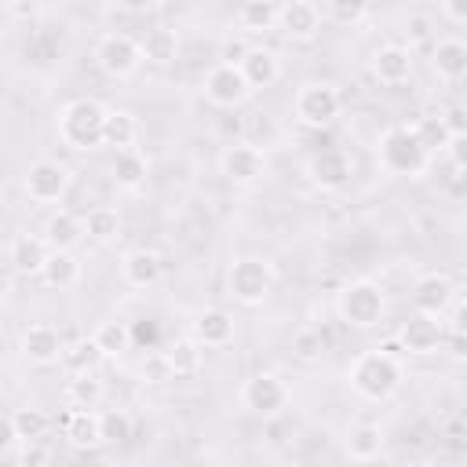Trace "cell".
I'll use <instances>...</instances> for the list:
<instances>
[{"label":"cell","instance_id":"16","mask_svg":"<svg viewBox=\"0 0 467 467\" xmlns=\"http://www.w3.org/2000/svg\"><path fill=\"white\" fill-rule=\"evenodd\" d=\"M277 33L292 44H310L321 33V11L310 0H288L277 11Z\"/></svg>","mask_w":467,"mask_h":467},{"label":"cell","instance_id":"15","mask_svg":"<svg viewBox=\"0 0 467 467\" xmlns=\"http://www.w3.org/2000/svg\"><path fill=\"white\" fill-rule=\"evenodd\" d=\"M416 73V58H412V47L409 44H379L372 51V77L383 84V88H401L409 84Z\"/></svg>","mask_w":467,"mask_h":467},{"label":"cell","instance_id":"23","mask_svg":"<svg viewBox=\"0 0 467 467\" xmlns=\"http://www.w3.org/2000/svg\"><path fill=\"white\" fill-rule=\"evenodd\" d=\"M62 438L73 449H99V445H106V438H102V412L73 405L66 412V420H62Z\"/></svg>","mask_w":467,"mask_h":467},{"label":"cell","instance_id":"10","mask_svg":"<svg viewBox=\"0 0 467 467\" xmlns=\"http://www.w3.org/2000/svg\"><path fill=\"white\" fill-rule=\"evenodd\" d=\"M219 175L234 186H255L266 175V153L259 150V142L252 139H230L219 150Z\"/></svg>","mask_w":467,"mask_h":467},{"label":"cell","instance_id":"32","mask_svg":"<svg viewBox=\"0 0 467 467\" xmlns=\"http://www.w3.org/2000/svg\"><path fill=\"white\" fill-rule=\"evenodd\" d=\"M102 361H106V354H102V347H99L95 336H80V339L66 343V350H62L66 372H99Z\"/></svg>","mask_w":467,"mask_h":467},{"label":"cell","instance_id":"46","mask_svg":"<svg viewBox=\"0 0 467 467\" xmlns=\"http://www.w3.org/2000/svg\"><path fill=\"white\" fill-rule=\"evenodd\" d=\"M441 350H445L452 361H467V332L445 328V343H441Z\"/></svg>","mask_w":467,"mask_h":467},{"label":"cell","instance_id":"8","mask_svg":"<svg viewBox=\"0 0 467 467\" xmlns=\"http://www.w3.org/2000/svg\"><path fill=\"white\" fill-rule=\"evenodd\" d=\"M99 73H106L109 80H131L139 73V66L146 62L142 58V44L131 36V33H102L95 51H91Z\"/></svg>","mask_w":467,"mask_h":467},{"label":"cell","instance_id":"7","mask_svg":"<svg viewBox=\"0 0 467 467\" xmlns=\"http://www.w3.org/2000/svg\"><path fill=\"white\" fill-rule=\"evenodd\" d=\"M237 401H241L244 412L263 416V420H274V416H281V412L288 409L292 390H288V383H285L277 372H266V368H263V372H252V376L241 383Z\"/></svg>","mask_w":467,"mask_h":467},{"label":"cell","instance_id":"33","mask_svg":"<svg viewBox=\"0 0 467 467\" xmlns=\"http://www.w3.org/2000/svg\"><path fill=\"white\" fill-rule=\"evenodd\" d=\"M7 423H11V431L18 434V441H44L47 431H51L47 412L36 409V405H18V409H11V412H7Z\"/></svg>","mask_w":467,"mask_h":467},{"label":"cell","instance_id":"11","mask_svg":"<svg viewBox=\"0 0 467 467\" xmlns=\"http://www.w3.org/2000/svg\"><path fill=\"white\" fill-rule=\"evenodd\" d=\"M201 95H204V102L215 106V109H237V106L248 102L252 84L244 80L241 66H234V62H215V66L204 73V80H201Z\"/></svg>","mask_w":467,"mask_h":467},{"label":"cell","instance_id":"30","mask_svg":"<svg viewBox=\"0 0 467 467\" xmlns=\"http://www.w3.org/2000/svg\"><path fill=\"white\" fill-rule=\"evenodd\" d=\"M139 44H142V58H146L150 66H168V62L179 58V33H175L171 26H153V29H146V33L139 36Z\"/></svg>","mask_w":467,"mask_h":467},{"label":"cell","instance_id":"9","mask_svg":"<svg viewBox=\"0 0 467 467\" xmlns=\"http://www.w3.org/2000/svg\"><path fill=\"white\" fill-rule=\"evenodd\" d=\"M69 186H73V171L58 157H36L22 171V193L33 204H58L69 193Z\"/></svg>","mask_w":467,"mask_h":467},{"label":"cell","instance_id":"14","mask_svg":"<svg viewBox=\"0 0 467 467\" xmlns=\"http://www.w3.org/2000/svg\"><path fill=\"white\" fill-rule=\"evenodd\" d=\"M350 175H354V161H350V153H343V150H317V153L306 161V179H310V186H317L321 193L343 190V186L350 182Z\"/></svg>","mask_w":467,"mask_h":467},{"label":"cell","instance_id":"49","mask_svg":"<svg viewBox=\"0 0 467 467\" xmlns=\"http://www.w3.org/2000/svg\"><path fill=\"white\" fill-rule=\"evenodd\" d=\"M120 11H128V15H146V11H153L161 0H113Z\"/></svg>","mask_w":467,"mask_h":467},{"label":"cell","instance_id":"34","mask_svg":"<svg viewBox=\"0 0 467 467\" xmlns=\"http://www.w3.org/2000/svg\"><path fill=\"white\" fill-rule=\"evenodd\" d=\"M91 336L99 339V347H102L106 358H120V354H128L131 343H135V328H131L128 321H120V317H106V321H99V328H95Z\"/></svg>","mask_w":467,"mask_h":467},{"label":"cell","instance_id":"26","mask_svg":"<svg viewBox=\"0 0 467 467\" xmlns=\"http://www.w3.org/2000/svg\"><path fill=\"white\" fill-rule=\"evenodd\" d=\"M241 73L244 80L252 84V91H263V88H274L281 80V58L270 51V47H248V55L241 58Z\"/></svg>","mask_w":467,"mask_h":467},{"label":"cell","instance_id":"40","mask_svg":"<svg viewBox=\"0 0 467 467\" xmlns=\"http://www.w3.org/2000/svg\"><path fill=\"white\" fill-rule=\"evenodd\" d=\"M325 15L336 26H358L368 15V0H325Z\"/></svg>","mask_w":467,"mask_h":467},{"label":"cell","instance_id":"12","mask_svg":"<svg viewBox=\"0 0 467 467\" xmlns=\"http://www.w3.org/2000/svg\"><path fill=\"white\" fill-rule=\"evenodd\" d=\"M445 328H449V325H445L438 314L412 310V314L401 321V328H398V343H401V350H409V354H416V358H427V354H438V350H441Z\"/></svg>","mask_w":467,"mask_h":467},{"label":"cell","instance_id":"29","mask_svg":"<svg viewBox=\"0 0 467 467\" xmlns=\"http://www.w3.org/2000/svg\"><path fill=\"white\" fill-rule=\"evenodd\" d=\"M120 230H124V219H120V212L113 208V204H95V208H88V215H84V234H88V241H95V244H113V241H120Z\"/></svg>","mask_w":467,"mask_h":467},{"label":"cell","instance_id":"52","mask_svg":"<svg viewBox=\"0 0 467 467\" xmlns=\"http://www.w3.org/2000/svg\"><path fill=\"white\" fill-rule=\"evenodd\" d=\"M11 4H15V0H4V7H11Z\"/></svg>","mask_w":467,"mask_h":467},{"label":"cell","instance_id":"37","mask_svg":"<svg viewBox=\"0 0 467 467\" xmlns=\"http://www.w3.org/2000/svg\"><path fill=\"white\" fill-rule=\"evenodd\" d=\"M321 354H325V336H321V328L303 325V328L292 336V358L303 361V365H314V361H321Z\"/></svg>","mask_w":467,"mask_h":467},{"label":"cell","instance_id":"24","mask_svg":"<svg viewBox=\"0 0 467 467\" xmlns=\"http://www.w3.org/2000/svg\"><path fill=\"white\" fill-rule=\"evenodd\" d=\"M40 234H44V241H47L51 248H69V252L88 237V234H84V215H73L69 208H55V212H47Z\"/></svg>","mask_w":467,"mask_h":467},{"label":"cell","instance_id":"27","mask_svg":"<svg viewBox=\"0 0 467 467\" xmlns=\"http://www.w3.org/2000/svg\"><path fill=\"white\" fill-rule=\"evenodd\" d=\"M146 179H150V161H146V153H139L135 146L113 153V182H117V190L139 193V190L146 186Z\"/></svg>","mask_w":467,"mask_h":467},{"label":"cell","instance_id":"53","mask_svg":"<svg viewBox=\"0 0 467 467\" xmlns=\"http://www.w3.org/2000/svg\"><path fill=\"white\" fill-rule=\"evenodd\" d=\"M274 4H277V0H274Z\"/></svg>","mask_w":467,"mask_h":467},{"label":"cell","instance_id":"48","mask_svg":"<svg viewBox=\"0 0 467 467\" xmlns=\"http://www.w3.org/2000/svg\"><path fill=\"white\" fill-rule=\"evenodd\" d=\"M441 15L456 26H467V0H441Z\"/></svg>","mask_w":467,"mask_h":467},{"label":"cell","instance_id":"6","mask_svg":"<svg viewBox=\"0 0 467 467\" xmlns=\"http://www.w3.org/2000/svg\"><path fill=\"white\" fill-rule=\"evenodd\" d=\"M292 113H296V120H299L303 128L321 131V128H328V124L339 120V113H343V95H339V88L328 84V80H306V84H299L296 95H292Z\"/></svg>","mask_w":467,"mask_h":467},{"label":"cell","instance_id":"43","mask_svg":"<svg viewBox=\"0 0 467 467\" xmlns=\"http://www.w3.org/2000/svg\"><path fill=\"white\" fill-rule=\"evenodd\" d=\"M445 157H449L452 168H467V128L449 135V142H445Z\"/></svg>","mask_w":467,"mask_h":467},{"label":"cell","instance_id":"1","mask_svg":"<svg viewBox=\"0 0 467 467\" xmlns=\"http://www.w3.org/2000/svg\"><path fill=\"white\" fill-rule=\"evenodd\" d=\"M347 383H350V390L361 398V401H372V405H379V401H390L398 390H401V383H405V365H401V358L398 354H390V350H361L350 365H347Z\"/></svg>","mask_w":467,"mask_h":467},{"label":"cell","instance_id":"19","mask_svg":"<svg viewBox=\"0 0 467 467\" xmlns=\"http://www.w3.org/2000/svg\"><path fill=\"white\" fill-rule=\"evenodd\" d=\"M164 277V255L153 252V248H135L120 259V281L135 292H146L153 285H161Z\"/></svg>","mask_w":467,"mask_h":467},{"label":"cell","instance_id":"39","mask_svg":"<svg viewBox=\"0 0 467 467\" xmlns=\"http://www.w3.org/2000/svg\"><path fill=\"white\" fill-rule=\"evenodd\" d=\"M131 431H135V423H131V416L124 409H106L102 412V438L109 445H124L131 438Z\"/></svg>","mask_w":467,"mask_h":467},{"label":"cell","instance_id":"13","mask_svg":"<svg viewBox=\"0 0 467 467\" xmlns=\"http://www.w3.org/2000/svg\"><path fill=\"white\" fill-rule=\"evenodd\" d=\"M62 350H66L62 332L47 321H33L18 332V354H22V361H29L36 368H47V365L62 361Z\"/></svg>","mask_w":467,"mask_h":467},{"label":"cell","instance_id":"38","mask_svg":"<svg viewBox=\"0 0 467 467\" xmlns=\"http://www.w3.org/2000/svg\"><path fill=\"white\" fill-rule=\"evenodd\" d=\"M412 128L420 131V139H423L431 150H445V142H449V135H452V128L445 124V117H441V113L416 117V120H412Z\"/></svg>","mask_w":467,"mask_h":467},{"label":"cell","instance_id":"25","mask_svg":"<svg viewBox=\"0 0 467 467\" xmlns=\"http://www.w3.org/2000/svg\"><path fill=\"white\" fill-rule=\"evenodd\" d=\"M80 274H84V266L69 248H51V255H47V263L40 270V281L51 292H69V288H77Z\"/></svg>","mask_w":467,"mask_h":467},{"label":"cell","instance_id":"17","mask_svg":"<svg viewBox=\"0 0 467 467\" xmlns=\"http://www.w3.org/2000/svg\"><path fill=\"white\" fill-rule=\"evenodd\" d=\"M190 336H193L204 350H223V347L234 343V336H237V321H234V314L223 310V306H204V310L193 314V321H190Z\"/></svg>","mask_w":467,"mask_h":467},{"label":"cell","instance_id":"3","mask_svg":"<svg viewBox=\"0 0 467 467\" xmlns=\"http://www.w3.org/2000/svg\"><path fill=\"white\" fill-rule=\"evenodd\" d=\"M106 113L109 106H102L99 99L91 95H77L69 102H62L58 117H55V131H58V142L77 150V153H91V150H102V128H106Z\"/></svg>","mask_w":467,"mask_h":467},{"label":"cell","instance_id":"22","mask_svg":"<svg viewBox=\"0 0 467 467\" xmlns=\"http://www.w3.org/2000/svg\"><path fill=\"white\" fill-rule=\"evenodd\" d=\"M47 255H51V244L44 241V234H18L7 248V263L22 277H40Z\"/></svg>","mask_w":467,"mask_h":467},{"label":"cell","instance_id":"18","mask_svg":"<svg viewBox=\"0 0 467 467\" xmlns=\"http://www.w3.org/2000/svg\"><path fill=\"white\" fill-rule=\"evenodd\" d=\"M452 303H456V285H452L449 274L431 270V274H420L416 277V285H412V310L445 317Z\"/></svg>","mask_w":467,"mask_h":467},{"label":"cell","instance_id":"5","mask_svg":"<svg viewBox=\"0 0 467 467\" xmlns=\"http://www.w3.org/2000/svg\"><path fill=\"white\" fill-rule=\"evenodd\" d=\"M277 285V270L266 255H237L226 266V296L241 306H263Z\"/></svg>","mask_w":467,"mask_h":467},{"label":"cell","instance_id":"2","mask_svg":"<svg viewBox=\"0 0 467 467\" xmlns=\"http://www.w3.org/2000/svg\"><path fill=\"white\" fill-rule=\"evenodd\" d=\"M431 157L434 150L420 139L412 124H390L376 139V164L394 179H420L431 168Z\"/></svg>","mask_w":467,"mask_h":467},{"label":"cell","instance_id":"31","mask_svg":"<svg viewBox=\"0 0 467 467\" xmlns=\"http://www.w3.org/2000/svg\"><path fill=\"white\" fill-rule=\"evenodd\" d=\"M135 139H139V117L131 109H109L106 128H102V142L117 153V150H131Z\"/></svg>","mask_w":467,"mask_h":467},{"label":"cell","instance_id":"50","mask_svg":"<svg viewBox=\"0 0 467 467\" xmlns=\"http://www.w3.org/2000/svg\"><path fill=\"white\" fill-rule=\"evenodd\" d=\"M441 117H445V124H449L452 131H463V128H467V109H463V106H452V109H445Z\"/></svg>","mask_w":467,"mask_h":467},{"label":"cell","instance_id":"42","mask_svg":"<svg viewBox=\"0 0 467 467\" xmlns=\"http://www.w3.org/2000/svg\"><path fill=\"white\" fill-rule=\"evenodd\" d=\"M15 460L22 467H44V463H51V449H44L40 441H22L18 452H15Z\"/></svg>","mask_w":467,"mask_h":467},{"label":"cell","instance_id":"41","mask_svg":"<svg viewBox=\"0 0 467 467\" xmlns=\"http://www.w3.org/2000/svg\"><path fill=\"white\" fill-rule=\"evenodd\" d=\"M401 33H405V44L409 47L412 44H434V18L427 11H412V15H405Z\"/></svg>","mask_w":467,"mask_h":467},{"label":"cell","instance_id":"4","mask_svg":"<svg viewBox=\"0 0 467 467\" xmlns=\"http://www.w3.org/2000/svg\"><path fill=\"white\" fill-rule=\"evenodd\" d=\"M336 317L350 328H376L387 317V292L372 277H354L336 292Z\"/></svg>","mask_w":467,"mask_h":467},{"label":"cell","instance_id":"47","mask_svg":"<svg viewBox=\"0 0 467 467\" xmlns=\"http://www.w3.org/2000/svg\"><path fill=\"white\" fill-rule=\"evenodd\" d=\"M445 325L456 328V332H467V296L449 306V321H445Z\"/></svg>","mask_w":467,"mask_h":467},{"label":"cell","instance_id":"28","mask_svg":"<svg viewBox=\"0 0 467 467\" xmlns=\"http://www.w3.org/2000/svg\"><path fill=\"white\" fill-rule=\"evenodd\" d=\"M164 361L171 368V379H190L201 372V361H204V347L193 339V336H179L175 343L164 347Z\"/></svg>","mask_w":467,"mask_h":467},{"label":"cell","instance_id":"36","mask_svg":"<svg viewBox=\"0 0 467 467\" xmlns=\"http://www.w3.org/2000/svg\"><path fill=\"white\" fill-rule=\"evenodd\" d=\"M277 4L274 0H244L241 11H237V22H241V33H266V29H277Z\"/></svg>","mask_w":467,"mask_h":467},{"label":"cell","instance_id":"51","mask_svg":"<svg viewBox=\"0 0 467 467\" xmlns=\"http://www.w3.org/2000/svg\"><path fill=\"white\" fill-rule=\"evenodd\" d=\"M452 190H456V197L467 201V168H452Z\"/></svg>","mask_w":467,"mask_h":467},{"label":"cell","instance_id":"44","mask_svg":"<svg viewBox=\"0 0 467 467\" xmlns=\"http://www.w3.org/2000/svg\"><path fill=\"white\" fill-rule=\"evenodd\" d=\"M248 40L244 36H226L223 44H219V62H234V66H241V58L248 55Z\"/></svg>","mask_w":467,"mask_h":467},{"label":"cell","instance_id":"35","mask_svg":"<svg viewBox=\"0 0 467 467\" xmlns=\"http://www.w3.org/2000/svg\"><path fill=\"white\" fill-rule=\"evenodd\" d=\"M62 394H66V401L77 405V409H95V405L102 401L106 387H102V379H99L95 372H69Z\"/></svg>","mask_w":467,"mask_h":467},{"label":"cell","instance_id":"45","mask_svg":"<svg viewBox=\"0 0 467 467\" xmlns=\"http://www.w3.org/2000/svg\"><path fill=\"white\" fill-rule=\"evenodd\" d=\"M142 379H146V383H164V379H171V368H168V361H164V350H157V354L142 365Z\"/></svg>","mask_w":467,"mask_h":467},{"label":"cell","instance_id":"21","mask_svg":"<svg viewBox=\"0 0 467 467\" xmlns=\"http://www.w3.org/2000/svg\"><path fill=\"white\" fill-rule=\"evenodd\" d=\"M383 445H387V434L379 423L372 420H354L347 431H343V452L358 463H372L383 456Z\"/></svg>","mask_w":467,"mask_h":467},{"label":"cell","instance_id":"20","mask_svg":"<svg viewBox=\"0 0 467 467\" xmlns=\"http://www.w3.org/2000/svg\"><path fill=\"white\" fill-rule=\"evenodd\" d=\"M431 69L445 84L467 80V40L463 36H438L431 44Z\"/></svg>","mask_w":467,"mask_h":467}]
</instances>
